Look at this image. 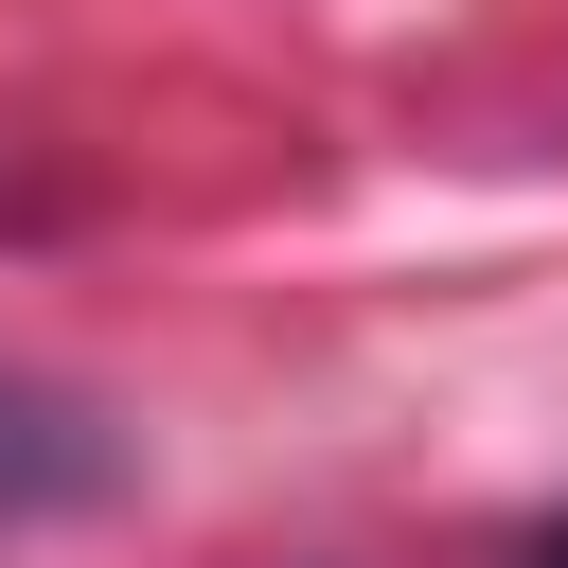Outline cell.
<instances>
[{
	"label": "cell",
	"instance_id": "1",
	"mask_svg": "<svg viewBox=\"0 0 568 568\" xmlns=\"http://www.w3.org/2000/svg\"><path fill=\"white\" fill-rule=\"evenodd\" d=\"M124 479V444L71 408V390H36V373H0V532H36V515H71V497H106Z\"/></svg>",
	"mask_w": 568,
	"mask_h": 568
},
{
	"label": "cell",
	"instance_id": "2",
	"mask_svg": "<svg viewBox=\"0 0 568 568\" xmlns=\"http://www.w3.org/2000/svg\"><path fill=\"white\" fill-rule=\"evenodd\" d=\"M532 568H568V532H550V550H532Z\"/></svg>",
	"mask_w": 568,
	"mask_h": 568
}]
</instances>
